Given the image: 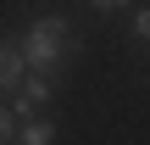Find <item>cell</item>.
I'll list each match as a JSON object with an SVG mask.
<instances>
[{
    "instance_id": "cell-1",
    "label": "cell",
    "mask_w": 150,
    "mask_h": 145,
    "mask_svg": "<svg viewBox=\"0 0 150 145\" xmlns=\"http://www.w3.org/2000/svg\"><path fill=\"white\" fill-rule=\"evenodd\" d=\"M17 50H22V61H28V73H50V67H61V61H72V50H78V34H72V22L67 17H33L28 22V34L17 39Z\"/></svg>"
},
{
    "instance_id": "cell-2",
    "label": "cell",
    "mask_w": 150,
    "mask_h": 145,
    "mask_svg": "<svg viewBox=\"0 0 150 145\" xmlns=\"http://www.w3.org/2000/svg\"><path fill=\"white\" fill-rule=\"evenodd\" d=\"M11 140H17V145H50V140H56V123L39 117V112H28V117H17Z\"/></svg>"
},
{
    "instance_id": "cell-3",
    "label": "cell",
    "mask_w": 150,
    "mask_h": 145,
    "mask_svg": "<svg viewBox=\"0 0 150 145\" xmlns=\"http://www.w3.org/2000/svg\"><path fill=\"white\" fill-rule=\"evenodd\" d=\"M22 73H28V61H22L17 39H0V89H22Z\"/></svg>"
},
{
    "instance_id": "cell-4",
    "label": "cell",
    "mask_w": 150,
    "mask_h": 145,
    "mask_svg": "<svg viewBox=\"0 0 150 145\" xmlns=\"http://www.w3.org/2000/svg\"><path fill=\"white\" fill-rule=\"evenodd\" d=\"M22 84H28V95H22L28 106H45V101H50V78H45V73H33V78L22 73Z\"/></svg>"
},
{
    "instance_id": "cell-5",
    "label": "cell",
    "mask_w": 150,
    "mask_h": 145,
    "mask_svg": "<svg viewBox=\"0 0 150 145\" xmlns=\"http://www.w3.org/2000/svg\"><path fill=\"white\" fill-rule=\"evenodd\" d=\"M128 34H134V45H145V39H150V17H145V6L134 11V22H128Z\"/></svg>"
},
{
    "instance_id": "cell-6",
    "label": "cell",
    "mask_w": 150,
    "mask_h": 145,
    "mask_svg": "<svg viewBox=\"0 0 150 145\" xmlns=\"http://www.w3.org/2000/svg\"><path fill=\"white\" fill-rule=\"evenodd\" d=\"M11 129H17V117H11V106H6V101H0V145L11 140Z\"/></svg>"
},
{
    "instance_id": "cell-7",
    "label": "cell",
    "mask_w": 150,
    "mask_h": 145,
    "mask_svg": "<svg viewBox=\"0 0 150 145\" xmlns=\"http://www.w3.org/2000/svg\"><path fill=\"white\" fill-rule=\"evenodd\" d=\"M95 11H122V6H134V0H89Z\"/></svg>"
}]
</instances>
